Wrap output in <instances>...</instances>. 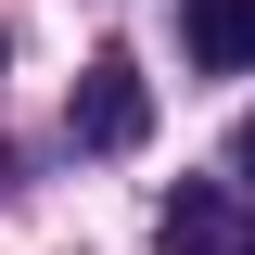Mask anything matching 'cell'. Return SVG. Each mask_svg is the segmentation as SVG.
<instances>
[{
    "label": "cell",
    "instance_id": "cell-1",
    "mask_svg": "<svg viewBox=\"0 0 255 255\" xmlns=\"http://www.w3.org/2000/svg\"><path fill=\"white\" fill-rule=\"evenodd\" d=\"M140 128H153L140 64H128V51H90V77H77V140H90V153H140Z\"/></svg>",
    "mask_w": 255,
    "mask_h": 255
},
{
    "label": "cell",
    "instance_id": "cell-2",
    "mask_svg": "<svg viewBox=\"0 0 255 255\" xmlns=\"http://www.w3.org/2000/svg\"><path fill=\"white\" fill-rule=\"evenodd\" d=\"M153 243H166V255H255V217H243V191L179 179V191H166V217H153Z\"/></svg>",
    "mask_w": 255,
    "mask_h": 255
},
{
    "label": "cell",
    "instance_id": "cell-3",
    "mask_svg": "<svg viewBox=\"0 0 255 255\" xmlns=\"http://www.w3.org/2000/svg\"><path fill=\"white\" fill-rule=\"evenodd\" d=\"M179 38H191L204 77H243L255 64V0H179Z\"/></svg>",
    "mask_w": 255,
    "mask_h": 255
},
{
    "label": "cell",
    "instance_id": "cell-4",
    "mask_svg": "<svg viewBox=\"0 0 255 255\" xmlns=\"http://www.w3.org/2000/svg\"><path fill=\"white\" fill-rule=\"evenodd\" d=\"M230 179H255V115H243V128H230Z\"/></svg>",
    "mask_w": 255,
    "mask_h": 255
}]
</instances>
